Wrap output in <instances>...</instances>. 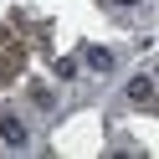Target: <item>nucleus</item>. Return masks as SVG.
<instances>
[{
  "label": "nucleus",
  "mask_w": 159,
  "mask_h": 159,
  "mask_svg": "<svg viewBox=\"0 0 159 159\" xmlns=\"http://www.w3.org/2000/svg\"><path fill=\"white\" fill-rule=\"evenodd\" d=\"M87 67H93V72H113V52H103V46H87Z\"/></svg>",
  "instance_id": "nucleus-3"
},
{
  "label": "nucleus",
  "mask_w": 159,
  "mask_h": 159,
  "mask_svg": "<svg viewBox=\"0 0 159 159\" xmlns=\"http://www.w3.org/2000/svg\"><path fill=\"white\" fill-rule=\"evenodd\" d=\"M108 5H113V11H134L139 0H108Z\"/></svg>",
  "instance_id": "nucleus-5"
},
{
  "label": "nucleus",
  "mask_w": 159,
  "mask_h": 159,
  "mask_svg": "<svg viewBox=\"0 0 159 159\" xmlns=\"http://www.w3.org/2000/svg\"><path fill=\"white\" fill-rule=\"evenodd\" d=\"M0 139H5L11 149H26V123L16 113H5V118H0Z\"/></svg>",
  "instance_id": "nucleus-2"
},
{
  "label": "nucleus",
  "mask_w": 159,
  "mask_h": 159,
  "mask_svg": "<svg viewBox=\"0 0 159 159\" xmlns=\"http://www.w3.org/2000/svg\"><path fill=\"white\" fill-rule=\"evenodd\" d=\"M31 103L41 108V113H52V108H57V93H52L46 82H36V87H31Z\"/></svg>",
  "instance_id": "nucleus-4"
},
{
  "label": "nucleus",
  "mask_w": 159,
  "mask_h": 159,
  "mask_svg": "<svg viewBox=\"0 0 159 159\" xmlns=\"http://www.w3.org/2000/svg\"><path fill=\"white\" fill-rule=\"evenodd\" d=\"M128 103H134V108H144V113H159L154 77H134V82H128Z\"/></svg>",
  "instance_id": "nucleus-1"
}]
</instances>
